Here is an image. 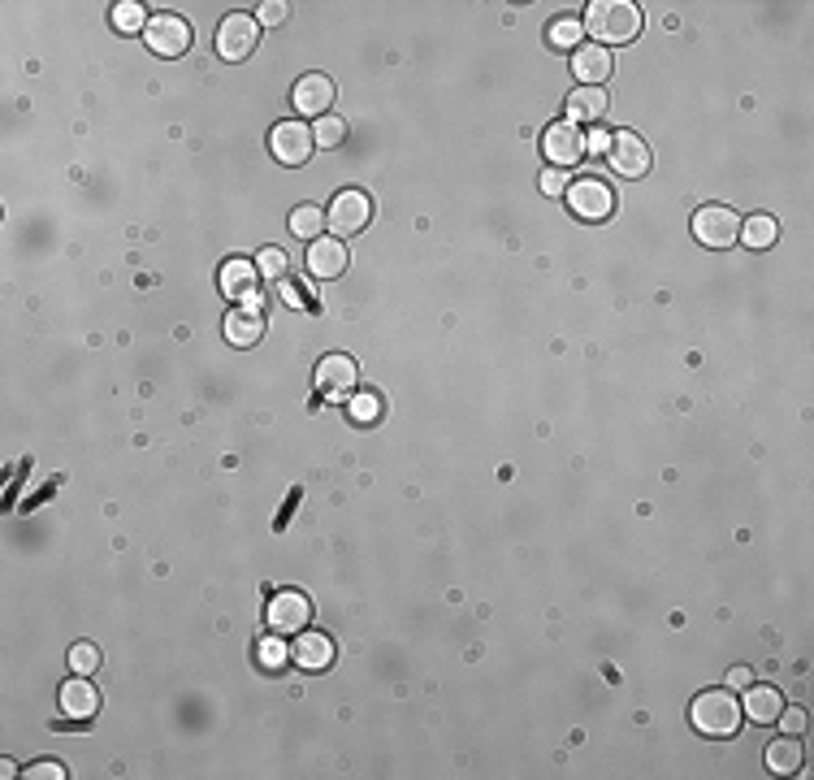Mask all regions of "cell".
I'll use <instances>...</instances> for the list:
<instances>
[{"mask_svg": "<svg viewBox=\"0 0 814 780\" xmlns=\"http://www.w3.org/2000/svg\"><path fill=\"white\" fill-rule=\"evenodd\" d=\"M585 31L598 39V48L628 44L641 31V9L628 5V0H594L585 9Z\"/></svg>", "mask_w": 814, "mask_h": 780, "instance_id": "obj_1", "label": "cell"}, {"mask_svg": "<svg viewBox=\"0 0 814 780\" xmlns=\"http://www.w3.org/2000/svg\"><path fill=\"white\" fill-rule=\"evenodd\" d=\"M693 728L706 737H732L741 728V702L732 698V689H706L693 702Z\"/></svg>", "mask_w": 814, "mask_h": 780, "instance_id": "obj_2", "label": "cell"}, {"mask_svg": "<svg viewBox=\"0 0 814 780\" xmlns=\"http://www.w3.org/2000/svg\"><path fill=\"white\" fill-rule=\"evenodd\" d=\"M563 200L581 221H607L615 213V191L602 178H572Z\"/></svg>", "mask_w": 814, "mask_h": 780, "instance_id": "obj_3", "label": "cell"}, {"mask_svg": "<svg viewBox=\"0 0 814 780\" xmlns=\"http://www.w3.org/2000/svg\"><path fill=\"white\" fill-rule=\"evenodd\" d=\"M265 620H269V633H278V637H299L308 629V620H312V603H308V594H299V590H282V594H273L269 598V607H265Z\"/></svg>", "mask_w": 814, "mask_h": 780, "instance_id": "obj_4", "label": "cell"}, {"mask_svg": "<svg viewBox=\"0 0 814 780\" xmlns=\"http://www.w3.org/2000/svg\"><path fill=\"white\" fill-rule=\"evenodd\" d=\"M312 382H317V390L325 399H351L356 395V382H360V369L351 356H343V351H330V356L317 360Z\"/></svg>", "mask_w": 814, "mask_h": 780, "instance_id": "obj_5", "label": "cell"}, {"mask_svg": "<svg viewBox=\"0 0 814 780\" xmlns=\"http://www.w3.org/2000/svg\"><path fill=\"white\" fill-rule=\"evenodd\" d=\"M693 234H698L702 247H732L741 239V217L724 204H706L693 217Z\"/></svg>", "mask_w": 814, "mask_h": 780, "instance_id": "obj_6", "label": "cell"}, {"mask_svg": "<svg viewBox=\"0 0 814 780\" xmlns=\"http://www.w3.org/2000/svg\"><path fill=\"white\" fill-rule=\"evenodd\" d=\"M373 217V200L364 191H338L330 213H325V226L334 230V239H343V234H360L364 226H369Z\"/></svg>", "mask_w": 814, "mask_h": 780, "instance_id": "obj_7", "label": "cell"}, {"mask_svg": "<svg viewBox=\"0 0 814 780\" xmlns=\"http://www.w3.org/2000/svg\"><path fill=\"white\" fill-rule=\"evenodd\" d=\"M607 161L620 178H641L650 174V148L646 139L633 135V130H615L611 135V148H607Z\"/></svg>", "mask_w": 814, "mask_h": 780, "instance_id": "obj_8", "label": "cell"}, {"mask_svg": "<svg viewBox=\"0 0 814 780\" xmlns=\"http://www.w3.org/2000/svg\"><path fill=\"white\" fill-rule=\"evenodd\" d=\"M143 39H148V48L156 52V57H182V52L191 48V26L182 22L178 13H161V18L148 22Z\"/></svg>", "mask_w": 814, "mask_h": 780, "instance_id": "obj_9", "label": "cell"}, {"mask_svg": "<svg viewBox=\"0 0 814 780\" xmlns=\"http://www.w3.org/2000/svg\"><path fill=\"white\" fill-rule=\"evenodd\" d=\"M542 152H546V161L555 165V169L576 165V161L585 156V135H581V126H576V122H555V126H546V135H542Z\"/></svg>", "mask_w": 814, "mask_h": 780, "instance_id": "obj_10", "label": "cell"}, {"mask_svg": "<svg viewBox=\"0 0 814 780\" xmlns=\"http://www.w3.org/2000/svg\"><path fill=\"white\" fill-rule=\"evenodd\" d=\"M312 130L304 122H278L273 126V135H269V152L278 156L282 165H304L308 156H312Z\"/></svg>", "mask_w": 814, "mask_h": 780, "instance_id": "obj_11", "label": "cell"}, {"mask_svg": "<svg viewBox=\"0 0 814 780\" xmlns=\"http://www.w3.org/2000/svg\"><path fill=\"white\" fill-rule=\"evenodd\" d=\"M334 78H325V74H304L295 83L291 91V104H295V113H308V117H325L334 109Z\"/></svg>", "mask_w": 814, "mask_h": 780, "instance_id": "obj_12", "label": "cell"}, {"mask_svg": "<svg viewBox=\"0 0 814 780\" xmlns=\"http://www.w3.org/2000/svg\"><path fill=\"white\" fill-rule=\"evenodd\" d=\"M252 48H256V18H247V13H230V18L221 22V31H217V52L226 61H243V57H252Z\"/></svg>", "mask_w": 814, "mask_h": 780, "instance_id": "obj_13", "label": "cell"}, {"mask_svg": "<svg viewBox=\"0 0 814 780\" xmlns=\"http://www.w3.org/2000/svg\"><path fill=\"white\" fill-rule=\"evenodd\" d=\"M100 711V694H96V685L87 681V676H70V681L61 685V715L65 720H91V715Z\"/></svg>", "mask_w": 814, "mask_h": 780, "instance_id": "obj_14", "label": "cell"}, {"mask_svg": "<svg viewBox=\"0 0 814 780\" xmlns=\"http://www.w3.org/2000/svg\"><path fill=\"white\" fill-rule=\"evenodd\" d=\"M347 269V247H343V239H312V247H308V273L312 278H338V273Z\"/></svg>", "mask_w": 814, "mask_h": 780, "instance_id": "obj_15", "label": "cell"}, {"mask_svg": "<svg viewBox=\"0 0 814 780\" xmlns=\"http://www.w3.org/2000/svg\"><path fill=\"white\" fill-rule=\"evenodd\" d=\"M611 48L581 44L572 52V74L581 78V87H602V78H611Z\"/></svg>", "mask_w": 814, "mask_h": 780, "instance_id": "obj_16", "label": "cell"}, {"mask_svg": "<svg viewBox=\"0 0 814 780\" xmlns=\"http://www.w3.org/2000/svg\"><path fill=\"white\" fill-rule=\"evenodd\" d=\"M291 659L299 663L304 672H325L334 663V642L325 633H299L295 637V646H291Z\"/></svg>", "mask_w": 814, "mask_h": 780, "instance_id": "obj_17", "label": "cell"}, {"mask_svg": "<svg viewBox=\"0 0 814 780\" xmlns=\"http://www.w3.org/2000/svg\"><path fill=\"white\" fill-rule=\"evenodd\" d=\"M780 707H784L780 689H771V685H750V689H745V707H741V715H750L754 724H776Z\"/></svg>", "mask_w": 814, "mask_h": 780, "instance_id": "obj_18", "label": "cell"}, {"mask_svg": "<svg viewBox=\"0 0 814 780\" xmlns=\"http://www.w3.org/2000/svg\"><path fill=\"white\" fill-rule=\"evenodd\" d=\"M260 334H265V317H260V308H234L226 317V338L234 347L260 343Z\"/></svg>", "mask_w": 814, "mask_h": 780, "instance_id": "obj_19", "label": "cell"}, {"mask_svg": "<svg viewBox=\"0 0 814 780\" xmlns=\"http://www.w3.org/2000/svg\"><path fill=\"white\" fill-rule=\"evenodd\" d=\"M607 113V91L602 87H576L568 96V122H598V117Z\"/></svg>", "mask_w": 814, "mask_h": 780, "instance_id": "obj_20", "label": "cell"}, {"mask_svg": "<svg viewBox=\"0 0 814 780\" xmlns=\"http://www.w3.org/2000/svg\"><path fill=\"white\" fill-rule=\"evenodd\" d=\"M256 278L260 273H256L252 260H226V265H221V291L230 299H252Z\"/></svg>", "mask_w": 814, "mask_h": 780, "instance_id": "obj_21", "label": "cell"}, {"mask_svg": "<svg viewBox=\"0 0 814 780\" xmlns=\"http://www.w3.org/2000/svg\"><path fill=\"white\" fill-rule=\"evenodd\" d=\"M767 767H771V772H776V776H789V772H797V767H802V741L789 737V733L776 737V741H771V746H767Z\"/></svg>", "mask_w": 814, "mask_h": 780, "instance_id": "obj_22", "label": "cell"}, {"mask_svg": "<svg viewBox=\"0 0 814 780\" xmlns=\"http://www.w3.org/2000/svg\"><path fill=\"white\" fill-rule=\"evenodd\" d=\"M776 217H767V213H758V217H745L741 221V243L750 247V252H763V247L776 243Z\"/></svg>", "mask_w": 814, "mask_h": 780, "instance_id": "obj_23", "label": "cell"}, {"mask_svg": "<svg viewBox=\"0 0 814 780\" xmlns=\"http://www.w3.org/2000/svg\"><path fill=\"white\" fill-rule=\"evenodd\" d=\"M291 230L299 234V239H321V230H325V213L321 208H312V204H299L295 213H291Z\"/></svg>", "mask_w": 814, "mask_h": 780, "instance_id": "obj_24", "label": "cell"}, {"mask_svg": "<svg viewBox=\"0 0 814 780\" xmlns=\"http://www.w3.org/2000/svg\"><path fill=\"white\" fill-rule=\"evenodd\" d=\"M546 44L576 48V44H581V18H568V13H563V18H555V22L546 26Z\"/></svg>", "mask_w": 814, "mask_h": 780, "instance_id": "obj_25", "label": "cell"}, {"mask_svg": "<svg viewBox=\"0 0 814 780\" xmlns=\"http://www.w3.org/2000/svg\"><path fill=\"white\" fill-rule=\"evenodd\" d=\"M113 26L122 35H135V31H148V18H143V5H135V0H122V5H113Z\"/></svg>", "mask_w": 814, "mask_h": 780, "instance_id": "obj_26", "label": "cell"}, {"mask_svg": "<svg viewBox=\"0 0 814 780\" xmlns=\"http://www.w3.org/2000/svg\"><path fill=\"white\" fill-rule=\"evenodd\" d=\"M312 139H317L321 148H338V143L347 139V122L343 117H334V113H325L317 122V130H312Z\"/></svg>", "mask_w": 814, "mask_h": 780, "instance_id": "obj_27", "label": "cell"}, {"mask_svg": "<svg viewBox=\"0 0 814 780\" xmlns=\"http://www.w3.org/2000/svg\"><path fill=\"white\" fill-rule=\"evenodd\" d=\"M100 668V650L91 646V642H78V646H70V672L74 676H91Z\"/></svg>", "mask_w": 814, "mask_h": 780, "instance_id": "obj_28", "label": "cell"}, {"mask_svg": "<svg viewBox=\"0 0 814 780\" xmlns=\"http://www.w3.org/2000/svg\"><path fill=\"white\" fill-rule=\"evenodd\" d=\"M351 416H356L360 425L377 421V416H382V399L369 395V390H360V395H351Z\"/></svg>", "mask_w": 814, "mask_h": 780, "instance_id": "obj_29", "label": "cell"}, {"mask_svg": "<svg viewBox=\"0 0 814 780\" xmlns=\"http://www.w3.org/2000/svg\"><path fill=\"white\" fill-rule=\"evenodd\" d=\"M286 655H291V650L282 646V637H278V633H269L265 642L256 646V659L265 663V668H282V663H286Z\"/></svg>", "mask_w": 814, "mask_h": 780, "instance_id": "obj_30", "label": "cell"}, {"mask_svg": "<svg viewBox=\"0 0 814 780\" xmlns=\"http://www.w3.org/2000/svg\"><path fill=\"white\" fill-rule=\"evenodd\" d=\"M256 273L260 278H282L286 273V252L282 247H265V252L256 256Z\"/></svg>", "mask_w": 814, "mask_h": 780, "instance_id": "obj_31", "label": "cell"}, {"mask_svg": "<svg viewBox=\"0 0 814 780\" xmlns=\"http://www.w3.org/2000/svg\"><path fill=\"white\" fill-rule=\"evenodd\" d=\"M776 720L784 724V733H789V737H802V733H806V711H802V707H789V711L780 707Z\"/></svg>", "mask_w": 814, "mask_h": 780, "instance_id": "obj_32", "label": "cell"}, {"mask_svg": "<svg viewBox=\"0 0 814 780\" xmlns=\"http://www.w3.org/2000/svg\"><path fill=\"white\" fill-rule=\"evenodd\" d=\"M568 182H572V178L563 174V169L550 165L546 174H542V191H546V195H568Z\"/></svg>", "mask_w": 814, "mask_h": 780, "instance_id": "obj_33", "label": "cell"}, {"mask_svg": "<svg viewBox=\"0 0 814 780\" xmlns=\"http://www.w3.org/2000/svg\"><path fill=\"white\" fill-rule=\"evenodd\" d=\"M26 776H31V780H61L65 776V767L61 763H35V767H26Z\"/></svg>", "mask_w": 814, "mask_h": 780, "instance_id": "obj_34", "label": "cell"}, {"mask_svg": "<svg viewBox=\"0 0 814 780\" xmlns=\"http://www.w3.org/2000/svg\"><path fill=\"white\" fill-rule=\"evenodd\" d=\"M260 22H265V26H282V22H286V5H282V0H269V5H260Z\"/></svg>", "mask_w": 814, "mask_h": 780, "instance_id": "obj_35", "label": "cell"}, {"mask_svg": "<svg viewBox=\"0 0 814 780\" xmlns=\"http://www.w3.org/2000/svg\"><path fill=\"white\" fill-rule=\"evenodd\" d=\"M607 148H611V135H607V130H589V135H585V152L607 156Z\"/></svg>", "mask_w": 814, "mask_h": 780, "instance_id": "obj_36", "label": "cell"}, {"mask_svg": "<svg viewBox=\"0 0 814 780\" xmlns=\"http://www.w3.org/2000/svg\"><path fill=\"white\" fill-rule=\"evenodd\" d=\"M728 685H732V689H750V685H754V672H750V668H732V672H728Z\"/></svg>", "mask_w": 814, "mask_h": 780, "instance_id": "obj_37", "label": "cell"}, {"mask_svg": "<svg viewBox=\"0 0 814 780\" xmlns=\"http://www.w3.org/2000/svg\"><path fill=\"white\" fill-rule=\"evenodd\" d=\"M0 776H5V780H9V776H18V767H13V759H0Z\"/></svg>", "mask_w": 814, "mask_h": 780, "instance_id": "obj_38", "label": "cell"}]
</instances>
